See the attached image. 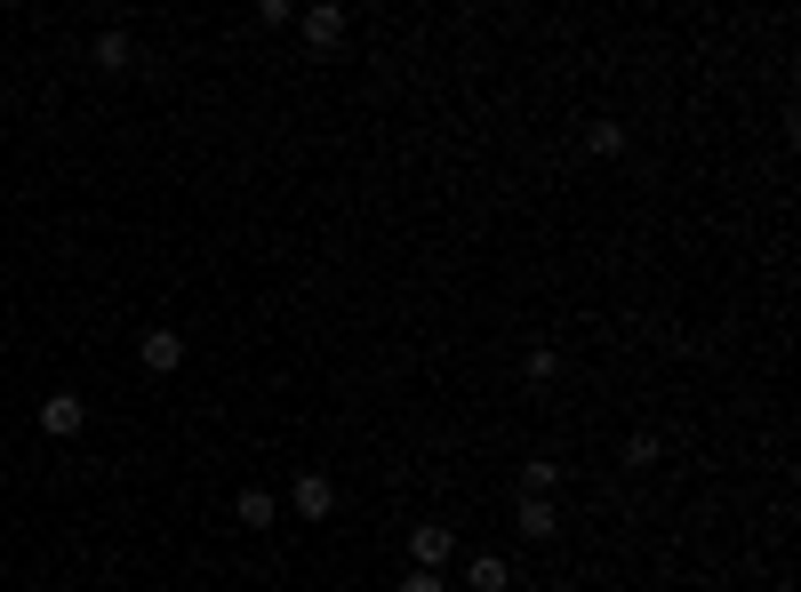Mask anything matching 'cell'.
Here are the masks:
<instances>
[{"label": "cell", "instance_id": "obj_1", "mask_svg": "<svg viewBox=\"0 0 801 592\" xmlns=\"http://www.w3.org/2000/svg\"><path fill=\"white\" fill-rule=\"evenodd\" d=\"M81 416H89V408H81V393H49V401H41V425H49L56 440H73V433H81Z\"/></svg>", "mask_w": 801, "mask_h": 592}, {"label": "cell", "instance_id": "obj_2", "mask_svg": "<svg viewBox=\"0 0 801 592\" xmlns=\"http://www.w3.org/2000/svg\"><path fill=\"white\" fill-rule=\"evenodd\" d=\"M177 353H185V344H177L169 329H153V336H145V368H177Z\"/></svg>", "mask_w": 801, "mask_h": 592}, {"label": "cell", "instance_id": "obj_3", "mask_svg": "<svg viewBox=\"0 0 801 592\" xmlns=\"http://www.w3.org/2000/svg\"><path fill=\"white\" fill-rule=\"evenodd\" d=\"M96 64H113V73L128 64V41H121V32H105V41H96Z\"/></svg>", "mask_w": 801, "mask_h": 592}]
</instances>
